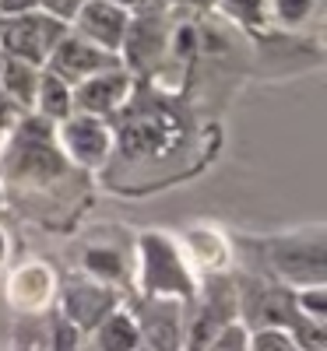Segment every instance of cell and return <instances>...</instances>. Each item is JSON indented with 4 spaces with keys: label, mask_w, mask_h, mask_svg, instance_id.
<instances>
[{
    "label": "cell",
    "mask_w": 327,
    "mask_h": 351,
    "mask_svg": "<svg viewBox=\"0 0 327 351\" xmlns=\"http://www.w3.org/2000/svg\"><path fill=\"white\" fill-rule=\"evenodd\" d=\"M137 253H141L137 278H141L144 299H172L183 306H190L197 299L194 271H190L183 250L169 236H162V232H144L137 243Z\"/></svg>",
    "instance_id": "obj_1"
},
{
    "label": "cell",
    "mask_w": 327,
    "mask_h": 351,
    "mask_svg": "<svg viewBox=\"0 0 327 351\" xmlns=\"http://www.w3.org/2000/svg\"><path fill=\"white\" fill-rule=\"evenodd\" d=\"M317 8L320 0H275V14L282 25H303Z\"/></svg>",
    "instance_id": "obj_19"
},
{
    "label": "cell",
    "mask_w": 327,
    "mask_h": 351,
    "mask_svg": "<svg viewBox=\"0 0 327 351\" xmlns=\"http://www.w3.org/2000/svg\"><path fill=\"white\" fill-rule=\"evenodd\" d=\"M39 71L25 60L4 56V67H0V95H4L18 112H32L36 106V88H39Z\"/></svg>",
    "instance_id": "obj_12"
},
{
    "label": "cell",
    "mask_w": 327,
    "mask_h": 351,
    "mask_svg": "<svg viewBox=\"0 0 327 351\" xmlns=\"http://www.w3.org/2000/svg\"><path fill=\"white\" fill-rule=\"evenodd\" d=\"M81 330L71 327L64 316H53V334H49V351H81Z\"/></svg>",
    "instance_id": "obj_18"
},
{
    "label": "cell",
    "mask_w": 327,
    "mask_h": 351,
    "mask_svg": "<svg viewBox=\"0 0 327 351\" xmlns=\"http://www.w3.org/2000/svg\"><path fill=\"white\" fill-rule=\"evenodd\" d=\"M0 21H4V14H0Z\"/></svg>",
    "instance_id": "obj_27"
},
{
    "label": "cell",
    "mask_w": 327,
    "mask_h": 351,
    "mask_svg": "<svg viewBox=\"0 0 327 351\" xmlns=\"http://www.w3.org/2000/svg\"><path fill=\"white\" fill-rule=\"evenodd\" d=\"M32 109H36V116H43V120H49V123L67 120V116L74 112L71 84L60 81L56 74H49V71H39V88H36V106Z\"/></svg>",
    "instance_id": "obj_13"
},
{
    "label": "cell",
    "mask_w": 327,
    "mask_h": 351,
    "mask_svg": "<svg viewBox=\"0 0 327 351\" xmlns=\"http://www.w3.org/2000/svg\"><path fill=\"white\" fill-rule=\"evenodd\" d=\"M113 4H116V8H124V11H131V8H141L144 0H113Z\"/></svg>",
    "instance_id": "obj_24"
},
{
    "label": "cell",
    "mask_w": 327,
    "mask_h": 351,
    "mask_svg": "<svg viewBox=\"0 0 327 351\" xmlns=\"http://www.w3.org/2000/svg\"><path fill=\"white\" fill-rule=\"evenodd\" d=\"M84 4V0H36V8L53 14V18H60L64 25H71V18L78 14V8Z\"/></svg>",
    "instance_id": "obj_20"
},
{
    "label": "cell",
    "mask_w": 327,
    "mask_h": 351,
    "mask_svg": "<svg viewBox=\"0 0 327 351\" xmlns=\"http://www.w3.org/2000/svg\"><path fill=\"white\" fill-rule=\"evenodd\" d=\"M64 36H67V25L60 18L32 8L25 14H11L0 21V53L14 56V60H25L32 67H43L53 46Z\"/></svg>",
    "instance_id": "obj_2"
},
{
    "label": "cell",
    "mask_w": 327,
    "mask_h": 351,
    "mask_svg": "<svg viewBox=\"0 0 327 351\" xmlns=\"http://www.w3.org/2000/svg\"><path fill=\"white\" fill-rule=\"evenodd\" d=\"M113 127L99 116L71 112L67 120L56 123V144L71 165L78 169H102L113 155Z\"/></svg>",
    "instance_id": "obj_4"
},
{
    "label": "cell",
    "mask_w": 327,
    "mask_h": 351,
    "mask_svg": "<svg viewBox=\"0 0 327 351\" xmlns=\"http://www.w3.org/2000/svg\"><path fill=\"white\" fill-rule=\"evenodd\" d=\"M247 341H250V327L243 319H232V324L222 327L201 351H247Z\"/></svg>",
    "instance_id": "obj_17"
},
{
    "label": "cell",
    "mask_w": 327,
    "mask_h": 351,
    "mask_svg": "<svg viewBox=\"0 0 327 351\" xmlns=\"http://www.w3.org/2000/svg\"><path fill=\"white\" fill-rule=\"evenodd\" d=\"M267 267L275 271V281L285 288H310L324 285L327 260H324V232L313 228V236H289L267 243Z\"/></svg>",
    "instance_id": "obj_3"
},
{
    "label": "cell",
    "mask_w": 327,
    "mask_h": 351,
    "mask_svg": "<svg viewBox=\"0 0 327 351\" xmlns=\"http://www.w3.org/2000/svg\"><path fill=\"white\" fill-rule=\"evenodd\" d=\"M127 102H131V71L127 67L102 71V74H95V77H88V81L71 88L74 112L99 116V120H109V116L120 112Z\"/></svg>",
    "instance_id": "obj_8"
},
{
    "label": "cell",
    "mask_w": 327,
    "mask_h": 351,
    "mask_svg": "<svg viewBox=\"0 0 327 351\" xmlns=\"http://www.w3.org/2000/svg\"><path fill=\"white\" fill-rule=\"evenodd\" d=\"M141 351H187V306L172 299H141L134 309Z\"/></svg>",
    "instance_id": "obj_5"
},
{
    "label": "cell",
    "mask_w": 327,
    "mask_h": 351,
    "mask_svg": "<svg viewBox=\"0 0 327 351\" xmlns=\"http://www.w3.org/2000/svg\"><path fill=\"white\" fill-rule=\"evenodd\" d=\"M36 8V0H0V14L11 18V14H25V11H32Z\"/></svg>",
    "instance_id": "obj_22"
},
{
    "label": "cell",
    "mask_w": 327,
    "mask_h": 351,
    "mask_svg": "<svg viewBox=\"0 0 327 351\" xmlns=\"http://www.w3.org/2000/svg\"><path fill=\"white\" fill-rule=\"evenodd\" d=\"M113 67H124L120 56L92 46L88 39L74 36L71 28H67V36L53 46V53L46 56V64H43V71L56 74L60 81H67L71 88L88 81V77H95V74H102V71H113Z\"/></svg>",
    "instance_id": "obj_6"
},
{
    "label": "cell",
    "mask_w": 327,
    "mask_h": 351,
    "mask_svg": "<svg viewBox=\"0 0 327 351\" xmlns=\"http://www.w3.org/2000/svg\"><path fill=\"white\" fill-rule=\"evenodd\" d=\"M127 25H131V14H127L124 8H116L113 0H84V4L78 8V14L71 18L67 28H71L74 36L88 39L92 46L120 56Z\"/></svg>",
    "instance_id": "obj_7"
},
{
    "label": "cell",
    "mask_w": 327,
    "mask_h": 351,
    "mask_svg": "<svg viewBox=\"0 0 327 351\" xmlns=\"http://www.w3.org/2000/svg\"><path fill=\"white\" fill-rule=\"evenodd\" d=\"M247 351H303V348L295 344V337L282 327H253L250 341H247Z\"/></svg>",
    "instance_id": "obj_16"
},
{
    "label": "cell",
    "mask_w": 327,
    "mask_h": 351,
    "mask_svg": "<svg viewBox=\"0 0 327 351\" xmlns=\"http://www.w3.org/2000/svg\"><path fill=\"white\" fill-rule=\"evenodd\" d=\"M0 67H4V53H0Z\"/></svg>",
    "instance_id": "obj_25"
},
{
    "label": "cell",
    "mask_w": 327,
    "mask_h": 351,
    "mask_svg": "<svg viewBox=\"0 0 327 351\" xmlns=\"http://www.w3.org/2000/svg\"><path fill=\"white\" fill-rule=\"evenodd\" d=\"M4 260H8V236H4V228H0V267H4Z\"/></svg>",
    "instance_id": "obj_23"
},
{
    "label": "cell",
    "mask_w": 327,
    "mask_h": 351,
    "mask_svg": "<svg viewBox=\"0 0 327 351\" xmlns=\"http://www.w3.org/2000/svg\"><path fill=\"white\" fill-rule=\"evenodd\" d=\"M88 351H141V334H137V319L127 306H116L106 313L99 324L88 330Z\"/></svg>",
    "instance_id": "obj_11"
},
{
    "label": "cell",
    "mask_w": 327,
    "mask_h": 351,
    "mask_svg": "<svg viewBox=\"0 0 327 351\" xmlns=\"http://www.w3.org/2000/svg\"><path fill=\"white\" fill-rule=\"evenodd\" d=\"M292 302L295 313L313 324H327V288L324 285H310V288H292Z\"/></svg>",
    "instance_id": "obj_15"
},
{
    "label": "cell",
    "mask_w": 327,
    "mask_h": 351,
    "mask_svg": "<svg viewBox=\"0 0 327 351\" xmlns=\"http://www.w3.org/2000/svg\"><path fill=\"white\" fill-rule=\"evenodd\" d=\"M222 8L232 14V18H247V21H260V11H264V0H222Z\"/></svg>",
    "instance_id": "obj_21"
},
{
    "label": "cell",
    "mask_w": 327,
    "mask_h": 351,
    "mask_svg": "<svg viewBox=\"0 0 327 351\" xmlns=\"http://www.w3.org/2000/svg\"><path fill=\"white\" fill-rule=\"evenodd\" d=\"M0 200H4V190H0Z\"/></svg>",
    "instance_id": "obj_26"
},
{
    "label": "cell",
    "mask_w": 327,
    "mask_h": 351,
    "mask_svg": "<svg viewBox=\"0 0 327 351\" xmlns=\"http://www.w3.org/2000/svg\"><path fill=\"white\" fill-rule=\"evenodd\" d=\"M84 271L92 274L95 281H102V285L120 281L124 278V256L113 253V250H88L84 253Z\"/></svg>",
    "instance_id": "obj_14"
},
{
    "label": "cell",
    "mask_w": 327,
    "mask_h": 351,
    "mask_svg": "<svg viewBox=\"0 0 327 351\" xmlns=\"http://www.w3.org/2000/svg\"><path fill=\"white\" fill-rule=\"evenodd\" d=\"M56 291V278L46 263H21L8 281V299L21 313H43Z\"/></svg>",
    "instance_id": "obj_10"
},
{
    "label": "cell",
    "mask_w": 327,
    "mask_h": 351,
    "mask_svg": "<svg viewBox=\"0 0 327 351\" xmlns=\"http://www.w3.org/2000/svg\"><path fill=\"white\" fill-rule=\"evenodd\" d=\"M116 306H120V299H116V291L109 285H102V281H71L60 291L56 316H64L71 327H78L81 334H88Z\"/></svg>",
    "instance_id": "obj_9"
}]
</instances>
